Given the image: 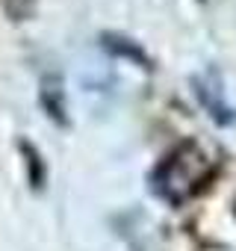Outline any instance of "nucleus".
<instances>
[{
    "label": "nucleus",
    "mask_w": 236,
    "mask_h": 251,
    "mask_svg": "<svg viewBox=\"0 0 236 251\" xmlns=\"http://www.w3.org/2000/svg\"><path fill=\"white\" fill-rule=\"evenodd\" d=\"M106 48H109V50H118V53H124V56H130V59L136 56L142 65H148V59H145V56H142L136 48H130V45H121V39H115V36H112V39H106Z\"/></svg>",
    "instance_id": "nucleus-1"
}]
</instances>
